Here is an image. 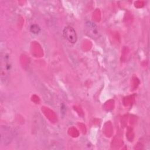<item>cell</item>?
I'll use <instances>...</instances> for the list:
<instances>
[{"label":"cell","mask_w":150,"mask_h":150,"mask_svg":"<svg viewBox=\"0 0 150 150\" xmlns=\"http://www.w3.org/2000/svg\"><path fill=\"white\" fill-rule=\"evenodd\" d=\"M64 37L70 43H74L76 42L77 36L75 30L71 26H66L63 31Z\"/></svg>","instance_id":"obj_1"},{"label":"cell","mask_w":150,"mask_h":150,"mask_svg":"<svg viewBox=\"0 0 150 150\" xmlns=\"http://www.w3.org/2000/svg\"><path fill=\"white\" fill-rule=\"evenodd\" d=\"M86 29L87 33L89 36L92 37V38L97 37L98 30L94 23H93L91 22H87L86 24Z\"/></svg>","instance_id":"obj_2"},{"label":"cell","mask_w":150,"mask_h":150,"mask_svg":"<svg viewBox=\"0 0 150 150\" xmlns=\"http://www.w3.org/2000/svg\"><path fill=\"white\" fill-rule=\"evenodd\" d=\"M30 31L33 33H38L40 31V28L36 25H33L30 28Z\"/></svg>","instance_id":"obj_3"}]
</instances>
